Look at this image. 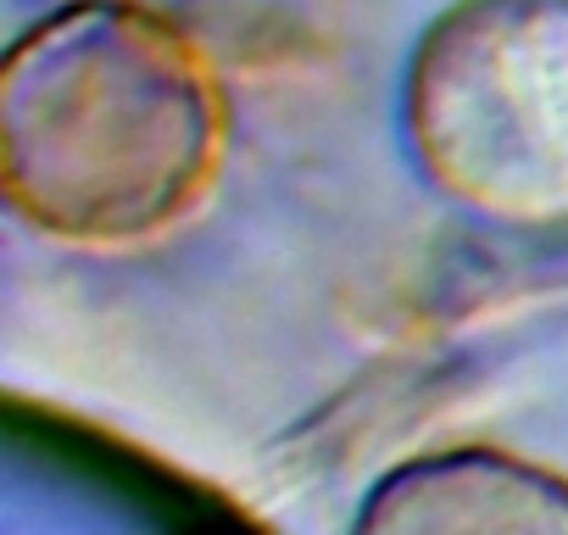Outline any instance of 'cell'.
<instances>
[{
	"instance_id": "1",
	"label": "cell",
	"mask_w": 568,
	"mask_h": 535,
	"mask_svg": "<svg viewBox=\"0 0 568 535\" xmlns=\"http://www.w3.org/2000/svg\"><path fill=\"white\" fill-rule=\"evenodd\" d=\"M229 134L223 68L151 0H68L0 62V184L73 251H140L195 223Z\"/></svg>"
},
{
	"instance_id": "4",
	"label": "cell",
	"mask_w": 568,
	"mask_h": 535,
	"mask_svg": "<svg viewBox=\"0 0 568 535\" xmlns=\"http://www.w3.org/2000/svg\"><path fill=\"white\" fill-rule=\"evenodd\" d=\"M223 79H307L346 62L363 40L368 0H151Z\"/></svg>"
},
{
	"instance_id": "3",
	"label": "cell",
	"mask_w": 568,
	"mask_h": 535,
	"mask_svg": "<svg viewBox=\"0 0 568 535\" xmlns=\"http://www.w3.org/2000/svg\"><path fill=\"white\" fill-rule=\"evenodd\" d=\"M363 535H452V529H535L568 535V474L496 452L452 446L385 468L357 507Z\"/></svg>"
},
{
	"instance_id": "2",
	"label": "cell",
	"mask_w": 568,
	"mask_h": 535,
	"mask_svg": "<svg viewBox=\"0 0 568 535\" xmlns=\"http://www.w3.org/2000/svg\"><path fill=\"white\" fill-rule=\"evenodd\" d=\"M402 123L446 201L507 229H562L568 0H452L413 46Z\"/></svg>"
}]
</instances>
